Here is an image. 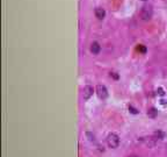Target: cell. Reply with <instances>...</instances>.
Listing matches in <instances>:
<instances>
[{
	"instance_id": "cell-1",
	"label": "cell",
	"mask_w": 167,
	"mask_h": 157,
	"mask_svg": "<svg viewBox=\"0 0 167 157\" xmlns=\"http://www.w3.org/2000/svg\"><path fill=\"white\" fill-rule=\"evenodd\" d=\"M152 14H153V11H152V7L149 6V5H144L140 10V18L145 21L147 20H151L152 18Z\"/></svg>"
},
{
	"instance_id": "cell-2",
	"label": "cell",
	"mask_w": 167,
	"mask_h": 157,
	"mask_svg": "<svg viewBox=\"0 0 167 157\" xmlns=\"http://www.w3.org/2000/svg\"><path fill=\"white\" fill-rule=\"evenodd\" d=\"M107 143L110 148H117L118 144H120V137L117 134L115 133H110L108 136H107Z\"/></svg>"
},
{
	"instance_id": "cell-3",
	"label": "cell",
	"mask_w": 167,
	"mask_h": 157,
	"mask_svg": "<svg viewBox=\"0 0 167 157\" xmlns=\"http://www.w3.org/2000/svg\"><path fill=\"white\" fill-rule=\"evenodd\" d=\"M97 94L100 99H106L108 97V90L105 85H98L97 86Z\"/></svg>"
},
{
	"instance_id": "cell-4",
	"label": "cell",
	"mask_w": 167,
	"mask_h": 157,
	"mask_svg": "<svg viewBox=\"0 0 167 157\" xmlns=\"http://www.w3.org/2000/svg\"><path fill=\"white\" fill-rule=\"evenodd\" d=\"M92 94H93V87H92V86L87 85V86L84 87V91H82V97H84V99H85V100L90 99V98L92 97Z\"/></svg>"
},
{
	"instance_id": "cell-5",
	"label": "cell",
	"mask_w": 167,
	"mask_h": 157,
	"mask_svg": "<svg viewBox=\"0 0 167 157\" xmlns=\"http://www.w3.org/2000/svg\"><path fill=\"white\" fill-rule=\"evenodd\" d=\"M95 17L99 19V20H103L105 17H106V11L101 7H97L95 8Z\"/></svg>"
},
{
	"instance_id": "cell-6",
	"label": "cell",
	"mask_w": 167,
	"mask_h": 157,
	"mask_svg": "<svg viewBox=\"0 0 167 157\" xmlns=\"http://www.w3.org/2000/svg\"><path fill=\"white\" fill-rule=\"evenodd\" d=\"M100 50H101V47H100V44H99L98 42H93V43L91 44V52H92V54L98 55V54L100 52Z\"/></svg>"
},
{
	"instance_id": "cell-7",
	"label": "cell",
	"mask_w": 167,
	"mask_h": 157,
	"mask_svg": "<svg viewBox=\"0 0 167 157\" xmlns=\"http://www.w3.org/2000/svg\"><path fill=\"white\" fill-rule=\"evenodd\" d=\"M147 114H149V116H151V118H154V116L157 115V109H155V108H151V109H149Z\"/></svg>"
},
{
	"instance_id": "cell-8",
	"label": "cell",
	"mask_w": 167,
	"mask_h": 157,
	"mask_svg": "<svg viewBox=\"0 0 167 157\" xmlns=\"http://www.w3.org/2000/svg\"><path fill=\"white\" fill-rule=\"evenodd\" d=\"M137 50H138L139 52H142V54H145V52H146V48H145L143 44H139V45L137 47Z\"/></svg>"
},
{
	"instance_id": "cell-9",
	"label": "cell",
	"mask_w": 167,
	"mask_h": 157,
	"mask_svg": "<svg viewBox=\"0 0 167 157\" xmlns=\"http://www.w3.org/2000/svg\"><path fill=\"white\" fill-rule=\"evenodd\" d=\"M154 135H155V136H158V138H159V140H161V138L164 137V134H162L161 132H155V133H154Z\"/></svg>"
},
{
	"instance_id": "cell-10",
	"label": "cell",
	"mask_w": 167,
	"mask_h": 157,
	"mask_svg": "<svg viewBox=\"0 0 167 157\" xmlns=\"http://www.w3.org/2000/svg\"><path fill=\"white\" fill-rule=\"evenodd\" d=\"M157 92H158V94H160V96H164V94H165V92H164V89H161V87H159Z\"/></svg>"
},
{
	"instance_id": "cell-11",
	"label": "cell",
	"mask_w": 167,
	"mask_h": 157,
	"mask_svg": "<svg viewBox=\"0 0 167 157\" xmlns=\"http://www.w3.org/2000/svg\"><path fill=\"white\" fill-rule=\"evenodd\" d=\"M110 76H113L115 79H118V74H116V72H110Z\"/></svg>"
},
{
	"instance_id": "cell-12",
	"label": "cell",
	"mask_w": 167,
	"mask_h": 157,
	"mask_svg": "<svg viewBox=\"0 0 167 157\" xmlns=\"http://www.w3.org/2000/svg\"><path fill=\"white\" fill-rule=\"evenodd\" d=\"M129 109H130V111H131V113H133V114H137V113H138V112H137V109H135V108H132L131 106L129 107Z\"/></svg>"
},
{
	"instance_id": "cell-13",
	"label": "cell",
	"mask_w": 167,
	"mask_h": 157,
	"mask_svg": "<svg viewBox=\"0 0 167 157\" xmlns=\"http://www.w3.org/2000/svg\"><path fill=\"white\" fill-rule=\"evenodd\" d=\"M129 157H137L136 155H131V156H129Z\"/></svg>"
},
{
	"instance_id": "cell-14",
	"label": "cell",
	"mask_w": 167,
	"mask_h": 157,
	"mask_svg": "<svg viewBox=\"0 0 167 157\" xmlns=\"http://www.w3.org/2000/svg\"><path fill=\"white\" fill-rule=\"evenodd\" d=\"M140 1H146V0H140Z\"/></svg>"
}]
</instances>
